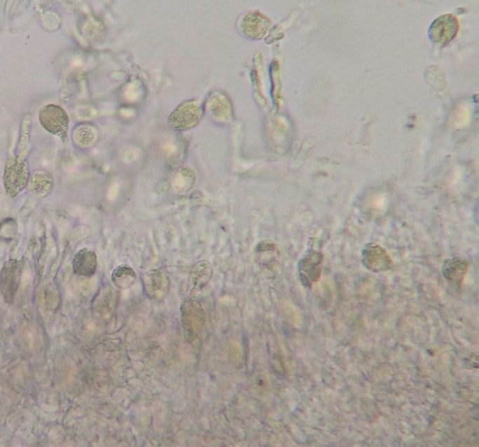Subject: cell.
<instances>
[{"label": "cell", "mask_w": 479, "mask_h": 447, "mask_svg": "<svg viewBox=\"0 0 479 447\" xmlns=\"http://www.w3.org/2000/svg\"><path fill=\"white\" fill-rule=\"evenodd\" d=\"M29 190L37 198L48 195L54 187L52 176L46 171H37L29 180Z\"/></svg>", "instance_id": "cell-11"}, {"label": "cell", "mask_w": 479, "mask_h": 447, "mask_svg": "<svg viewBox=\"0 0 479 447\" xmlns=\"http://www.w3.org/2000/svg\"><path fill=\"white\" fill-rule=\"evenodd\" d=\"M40 122L43 128L53 135L65 140L69 128V116L62 108L57 105H47L40 112Z\"/></svg>", "instance_id": "cell-6"}, {"label": "cell", "mask_w": 479, "mask_h": 447, "mask_svg": "<svg viewBox=\"0 0 479 447\" xmlns=\"http://www.w3.org/2000/svg\"><path fill=\"white\" fill-rule=\"evenodd\" d=\"M145 296L153 302H162L170 291V278L159 269H148L142 276Z\"/></svg>", "instance_id": "cell-5"}, {"label": "cell", "mask_w": 479, "mask_h": 447, "mask_svg": "<svg viewBox=\"0 0 479 447\" xmlns=\"http://www.w3.org/2000/svg\"><path fill=\"white\" fill-rule=\"evenodd\" d=\"M271 22L259 13L246 14L241 22L243 33L250 39H260L267 32Z\"/></svg>", "instance_id": "cell-9"}, {"label": "cell", "mask_w": 479, "mask_h": 447, "mask_svg": "<svg viewBox=\"0 0 479 447\" xmlns=\"http://www.w3.org/2000/svg\"><path fill=\"white\" fill-rule=\"evenodd\" d=\"M72 269L75 274L82 277L94 276L97 269L96 252L90 248H82L75 254L72 260Z\"/></svg>", "instance_id": "cell-8"}, {"label": "cell", "mask_w": 479, "mask_h": 447, "mask_svg": "<svg viewBox=\"0 0 479 447\" xmlns=\"http://www.w3.org/2000/svg\"><path fill=\"white\" fill-rule=\"evenodd\" d=\"M212 267L208 261L201 260L195 263L190 269V280L195 291H200L205 288L212 277Z\"/></svg>", "instance_id": "cell-10"}, {"label": "cell", "mask_w": 479, "mask_h": 447, "mask_svg": "<svg viewBox=\"0 0 479 447\" xmlns=\"http://www.w3.org/2000/svg\"><path fill=\"white\" fill-rule=\"evenodd\" d=\"M23 271V261L15 258L6 261L0 271V293L7 305H13L15 302L20 288Z\"/></svg>", "instance_id": "cell-1"}, {"label": "cell", "mask_w": 479, "mask_h": 447, "mask_svg": "<svg viewBox=\"0 0 479 447\" xmlns=\"http://www.w3.org/2000/svg\"><path fill=\"white\" fill-rule=\"evenodd\" d=\"M30 173L29 164L25 159L8 160L4 173V187L8 195L18 196L29 185Z\"/></svg>", "instance_id": "cell-3"}, {"label": "cell", "mask_w": 479, "mask_h": 447, "mask_svg": "<svg viewBox=\"0 0 479 447\" xmlns=\"http://www.w3.org/2000/svg\"><path fill=\"white\" fill-rule=\"evenodd\" d=\"M137 281L136 272L130 266L121 264L112 272V282L117 288L128 291L135 285Z\"/></svg>", "instance_id": "cell-12"}, {"label": "cell", "mask_w": 479, "mask_h": 447, "mask_svg": "<svg viewBox=\"0 0 479 447\" xmlns=\"http://www.w3.org/2000/svg\"><path fill=\"white\" fill-rule=\"evenodd\" d=\"M203 116V108L200 101H184L170 115L168 123L175 131H183L195 128Z\"/></svg>", "instance_id": "cell-4"}, {"label": "cell", "mask_w": 479, "mask_h": 447, "mask_svg": "<svg viewBox=\"0 0 479 447\" xmlns=\"http://www.w3.org/2000/svg\"><path fill=\"white\" fill-rule=\"evenodd\" d=\"M458 29V20L447 14L439 17L433 22L430 28V36L436 44H447L455 38Z\"/></svg>", "instance_id": "cell-7"}, {"label": "cell", "mask_w": 479, "mask_h": 447, "mask_svg": "<svg viewBox=\"0 0 479 447\" xmlns=\"http://www.w3.org/2000/svg\"><path fill=\"white\" fill-rule=\"evenodd\" d=\"M181 320L187 338L193 341L201 336L205 327V311L197 300H187L181 305Z\"/></svg>", "instance_id": "cell-2"}]
</instances>
